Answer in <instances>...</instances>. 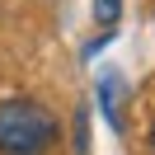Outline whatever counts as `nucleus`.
<instances>
[{
	"label": "nucleus",
	"mask_w": 155,
	"mask_h": 155,
	"mask_svg": "<svg viewBox=\"0 0 155 155\" xmlns=\"http://www.w3.org/2000/svg\"><path fill=\"white\" fill-rule=\"evenodd\" d=\"M57 141V117L38 99L0 104V155H47Z\"/></svg>",
	"instance_id": "nucleus-1"
},
{
	"label": "nucleus",
	"mask_w": 155,
	"mask_h": 155,
	"mask_svg": "<svg viewBox=\"0 0 155 155\" xmlns=\"http://www.w3.org/2000/svg\"><path fill=\"white\" fill-rule=\"evenodd\" d=\"M94 94H99V108H104L108 127L122 132V127H127V99H132V85L122 80V71H104L99 85H94Z\"/></svg>",
	"instance_id": "nucleus-2"
},
{
	"label": "nucleus",
	"mask_w": 155,
	"mask_h": 155,
	"mask_svg": "<svg viewBox=\"0 0 155 155\" xmlns=\"http://www.w3.org/2000/svg\"><path fill=\"white\" fill-rule=\"evenodd\" d=\"M117 19H122V0H94V24L108 33V38H113Z\"/></svg>",
	"instance_id": "nucleus-3"
},
{
	"label": "nucleus",
	"mask_w": 155,
	"mask_h": 155,
	"mask_svg": "<svg viewBox=\"0 0 155 155\" xmlns=\"http://www.w3.org/2000/svg\"><path fill=\"white\" fill-rule=\"evenodd\" d=\"M150 150H155V127H150Z\"/></svg>",
	"instance_id": "nucleus-4"
}]
</instances>
